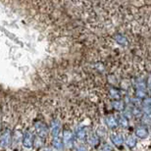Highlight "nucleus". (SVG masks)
Instances as JSON below:
<instances>
[{
  "label": "nucleus",
  "mask_w": 151,
  "mask_h": 151,
  "mask_svg": "<svg viewBox=\"0 0 151 151\" xmlns=\"http://www.w3.org/2000/svg\"><path fill=\"white\" fill-rule=\"evenodd\" d=\"M45 151H52V150H51V149H46Z\"/></svg>",
  "instance_id": "obj_20"
},
{
  "label": "nucleus",
  "mask_w": 151,
  "mask_h": 151,
  "mask_svg": "<svg viewBox=\"0 0 151 151\" xmlns=\"http://www.w3.org/2000/svg\"><path fill=\"white\" fill-rule=\"evenodd\" d=\"M125 142L129 149H132L137 145V138H135V137H134V135H129V137L126 138Z\"/></svg>",
  "instance_id": "obj_12"
},
{
  "label": "nucleus",
  "mask_w": 151,
  "mask_h": 151,
  "mask_svg": "<svg viewBox=\"0 0 151 151\" xmlns=\"http://www.w3.org/2000/svg\"><path fill=\"white\" fill-rule=\"evenodd\" d=\"M73 139H74V135H73V132L69 129H64L63 132V144L67 147H70L72 144H73Z\"/></svg>",
  "instance_id": "obj_4"
},
{
  "label": "nucleus",
  "mask_w": 151,
  "mask_h": 151,
  "mask_svg": "<svg viewBox=\"0 0 151 151\" xmlns=\"http://www.w3.org/2000/svg\"><path fill=\"white\" fill-rule=\"evenodd\" d=\"M110 139L114 145L118 147V148L122 147L123 143H124V138L120 134H112L110 135Z\"/></svg>",
  "instance_id": "obj_8"
},
{
  "label": "nucleus",
  "mask_w": 151,
  "mask_h": 151,
  "mask_svg": "<svg viewBox=\"0 0 151 151\" xmlns=\"http://www.w3.org/2000/svg\"><path fill=\"white\" fill-rule=\"evenodd\" d=\"M60 129H61V123L59 120L54 119L50 123V132L53 137H57L59 135Z\"/></svg>",
  "instance_id": "obj_5"
},
{
  "label": "nucleus",
  "mask_w": 151,
  "mask_h": 151,
  "mask_svg": "<svg viewBox=\"0 0 151 151\" xmlns=\"http://www.w3.org/2000/svg\"><path fill=\"white\" fill-rule=\"evenodd\" d=\"M76 151H86V148H84L83 146H80V147H78L77 149H76Z\"/></svg>",
  "instance_id": "obj_19"
},
{
  "label": "nucleus",
  "mask_w": 151,
  "mask_h": 151,
  "mask_svg": "<svg viewBox=\"0 0 151 151\" xmlns=\"http://www.w3.org/2000/svg\"><path fill=\"white\" fill-rule=\"evenodd\" d=\"M101 151H112V147H111L110 144L105 143L103 146H102Z\"/></svg>",
  "instance_id": "obj_18"
},
{
  "label": "nucleus",
  "mask_w": 151,
  "mask_h": 151,
  "mask_svg": "<svg viewBox=\"0 0 151 151\" xmlns=\"http://www.w3.org/2000/svg\"><path fill=\"white\" fill-rule=\"evenodd\" d=\"M145 89H137V96L138 98H144L145 97Z\"/></svg>",
  "instance_id": "obj_17"
},
{
  "label": "nucleus",
  "mask_w": 151,
  "mask_h": 151,
  "mask_svg": "<svg viewBox=\"0 0 151 151\" xmlns=\"http://www.w3.org/2000/svg\"><path fill=\"white\" fill-rule=\"evenodd\" d=\"M114 39L120 45H122V46H128V45H129V40L127 39L126 37H124L123 35H120V34L115 35H114Z\"/></svg>",
  "instance_id": "obj_10"
},
{
  "label": "nucleus",
  "mask_w": 151,
  "mask_h": 151,
  "mask_svg": "<svg viewBox=\"0 0 151 151\" xmlns=\"http://www.w3.org/2000/svg\"><path fill=\"white\" fill-rule=\"evenodd\" d=\"M105 122H106V126L111 129H115L118 128V121L113 115H108L105 118Z\"/></svg>",
  "instance_id": "obj_9"
},
{
  "label": "nucleus",
  "mask_w": 151,
  "mask_h": 151,
  "mask_svg": "<svg viewBox=\"0 0 151 151\" xmlns=\"http://www.w3.org/2000/svg\"><path fill=\"white\" fill-rule=\"evenodd\" d=\"M134 134L137 135L138 138L144 139V138H146L149 135L148 129H147L145 126H139V127H137V128L135 129Z\"/></svg>",
  "instance_id": "obj_7"
},
{
  "label": "nucleus",
  "mask_w": 151,
  "mask_h": 151,
  "mask_svg": "<svg viewBox=\"0 0 151 151\" xmlns=\"http://www.w3.org/2000/svg\"><path fill=\"white\" fill-rule=\"evenodd\" d=\"M11 142V131L10 129H5L0 135V146L7 147Z\"/></svg>",
  "instance_id": "obj_3"
},
{
  "label": "nucleus",
  "mask_w": 151,
  "mask_h": 151,
  "mask_svg": "<svg viewBox=\"0 0 151 151\" xmlns=\"http://www.w3.org/2000/svg\"><path fill=\"white\" fill-rule=\"evenodd\" d=\"M113 107H114L115 110L119 111V112H122V111L125 110L126 104L123 100H117V101L113 102Z\"/></svg>",
  "instance_id": "obj_13"
},
{
  "label": "nucleus",
  "mask_w": 151,
  "mask_h": 151,
  "mask_svg": "<svg viewBox=\"0 0 151 151\" xmlns=\"http://www.w3.org/2000/svg\"><path fill=\"white\" fill-rule=\"evenodd\" d=\"M117 121H118V126H121L124 129L129 128V121H128V119H127L126 117L120 116L119 119H118Z\"/></svg>",
  "instance_id": "obj_14"
},
{
  "label": "nucleus",
  "mask_w": 151,
  "mask_h": 151,
  "mask_svg": "<svg viewBox=\"0 0 151 151\" xmlns=\"http://www.w3.org/2000/svg\"><path fill=\"white\" fill-rule=\"evenodd\" d=\"M76 138L81 141V142H84L87 138V132H86V127H80V128L77 129L76 131Z\"/></svg>",
  "instance_id": "obj_6"
},
{
  "label": "nucleus",
  "mask_w": 151,
  "mask_h": 151,
  "mask_svg": "<svg viewBox=\"0 0 151 151\" xmlns=\"http://www.w3.org/2000/svg\"><path fill=\"white\" fill-rule=\"evenodd\" d=\"M110 93H111V97L112 99H114L115 101L117 100H121V97H122V95H121V91L120 90H118L116 88H112L110 90Z\"/></svg>",
  "instance_id": "obj_15"
},
{
  "label": "nucleus",
  "mask_w": 151,
  "mask_h": 151,
  "mask_svg": "<svg viewBox=\"0 0 151 151\" xmlns=\"http://www.w3.org/2000/svg\"><path fill=\"white\" fill-rule=\"evenodd\" d=\"M35 129L37 134L41 138L47 137V135L49 134V129H48L47 125L41 121H37L35 123Z\"/></svg>",
  "instance_id": "obj_1"
},
{
  "label": "nucleus",
  "mask_w": 151,
  "mask_h": 151,
  "mask_svg": "<svg viewBox=\"0 0 151 151\" xmlns=\"http://www.w3.org/2000/svg\"><path fill=\"white\" fill-rule=\"evenodd\" d=\"M52 146L56 150H58V151H61V150H63V148H64V144H63V141L61 140V138H60L59 137H53Z\"/></svg>",
  "instance_id": "obj_11"
},
{
  "label": "nucleus",
  "mask_w": 151,
  "mask_h": 151,
  "mask_svg": "<svg viewBox=\"0 0 151 151\" xmlns=\"http://www.w3.org/2000/svg\"><path fill=\"white\" fill-rule=\"evenodd\" d=\"M88 142L93 146H97L98 145V137H96V134H92L88 137Z\"/></svg>",
  "instance_id": "obj_16"
},
{
  "label": "nucleus",
  "mask_w": 151,
  "mask_h": 151,
  "mask_svg": "<svg viewBox=\"0 0 151 151\" xmlns=\"http://www.w3.org/2000/svg\"><path fill=\"white\" fill-rule=\"evenodd\" d=\"M23 145L26 148L31 149L32 146H34V135L29 131L25 132V134L23 135Z\"/></svg>",
  "instance_id": "obj_2"
}]
</instances>
